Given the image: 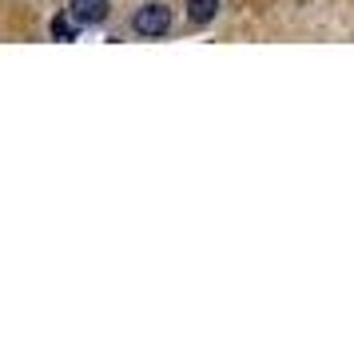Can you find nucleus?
I'll use <instances>...</instances> for the list:
<instances>
[{"instance_id": "f257e3e1", "label": "nucleus", "mask_w": 354, "mask_h": 343, "mask_svg": "<svg viewBox=\"0 0 354 343\" xmlns=\"http://www.w3.org/2000/svg\"><path fill=\"white\" fill-rule=\"evenodd\" d=\"M131 28L147 40H156V36H167L171 33V8L163 4V0H147L136 8V17H131Z\"/></svg>"}, {"instance_id": "20e7f679", "label": "nucleus", "mask_w": 354, "mask_h": 343, "mask_svg": "<svg viewBox=\"0 0 354 343\" xmlns=\"http://www.w3.org/2000/svg\"><path fill=\"white\" fill-rule=\"evenodd\" d=\"M52 36L56 40H76V20H52Z\"/></svg>"}, {"instance_id": "f03ea898", "label": "nucleus", "mask_w": 354, "mask_h": 343, "mask_svg": "<svg viewBox=\"0 0 354 343\" xmlns=\"http://www.w3.org/2000/svg\"><path fill=\"white\" fill-rule=\"evenodd\" d=\"M108 12H112V0H72V8H68V17L76 24H104Z\"/></svg>"}, {"instance_id": "7ed1b4c3", "label": "nucleus", "mask_w": 354, "mask_h": 343, "mask_svg": "<svg viewBox=\"0 0 354 343\" xmlns=\"http://www.w3.org/2000/svg\"><path fill=\"white\" fill-rule=\"evenodd\" d=\"M219 12V0H187V20L192 24H211Z\"/></svg>"}]
</instances>
